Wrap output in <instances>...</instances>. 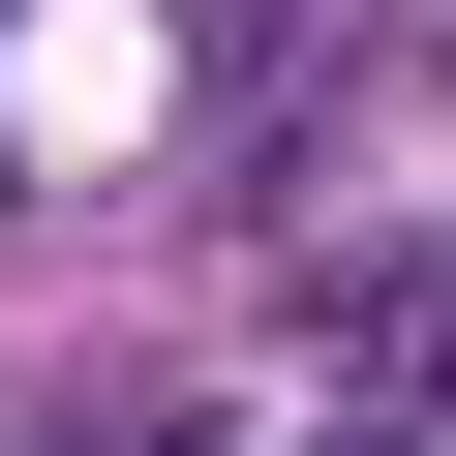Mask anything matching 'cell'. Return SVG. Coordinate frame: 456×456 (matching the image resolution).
<instances>
[{
  "label": "cell",
  "mask_w": 456,
  "mask_h": 456,
  "mask_svg": "<svg viewBox=\"0 0 456 456\" xmlns=\"http://www.w3.org/2000/svg\"><path fill=\"white\" fill-rule=\"evenodd\" d=\"M335 456H426V426H335Z\"/></svg>",
  "instance_id": "obj_1"
}]
</instances>
